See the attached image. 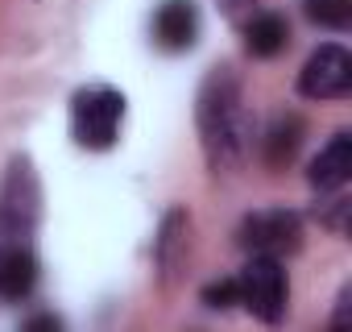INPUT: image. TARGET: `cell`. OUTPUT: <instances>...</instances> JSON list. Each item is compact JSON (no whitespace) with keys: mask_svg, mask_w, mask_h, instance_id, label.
<instances>
[{"mask_svg":"<svg viewBox=\"0 0 352 332\" xmlns=\"http://www.w3.org/2000/svg\"><path fill=\"white\" fill-rule=\"evenodd\" d=\"M195 121H199L204 158L216 175L245 162L249 141H253V125H249V112H245L241 75L232 67H212L204 75L199 100H195Z\"/></svg>","mask_w":352,"mask_h":332,"instance_id":"1","label":"cell"},{"mask_svg":"<svg viewBox=\"0 0 352 332\" xmlns=\"http://www.w3.org/2000/svg\"><path fill=\"white\" fill-rule=\"evenodd\" d=\"M42 216V187L30 158H13L5 187H0V249L5 245H30Z\"/></svg>","mask_w":352,"mask_h":332,"instance_id":"2","label":"cell"},{"mask_svg":"<svg viewBox=\"0 0 352 332\" xmlns=\"http://www.w3.org/2000/svg\"><path fill=\"white\" fill-rule=\"evenodd\" d=\"M124 125V96L116 87H79L71 96V137L83 149H112Z\"/></svg>","mask_w":352,"mask_h":332,"instance_id":"3","label":"cell"},{"mask_svg":"<svg viewBox=\"0 0 352 332\" xmlns=\"http://www.w3.org/2000/svg\"><path fill=\"white\" fill-rule=\"evenodd\" d=\"M236 295H241V307H249L257 320H265V324L282 320L286 315V299H290V282H286L282 258L253 253L245 262V270L236 274Z\"/></svg>","mask_w":352,"mask_h":332,"instance_id":"4","label":"cell"},{"mask_svg":"<svg viewBox=\"0 0 352 332\" xmlns=\"http://www.w3.org/2000/svg\"><path fill=\"white\" fill-rule=\"evenodd\" d=\"M236 245L245 253H265V258L298 253V245H302V220H298V212H286V208L249 212L241 220V229H236Z\"/></svg>","mask_w":352,"mask_h":332,"instance_id":"5","label":"cell"},{"mask_svg":"<svg viewBox=\"0 0 352 332\" xmlns=\"http://www.w3.org/2000/svg\"><path fill=\"white\" fill-rule=\"evenodd\" d=\"M298 92L307 100H344L352 92V54L336 42L319 46L298 71Z\"/></svg>","mask_w":352,"mask_h":332,"instance_id":"6","label":"cell"},{"mask_svg":"<svg viewBox=\"0 0 352 332\" xmlns=\"http://www.w3.org/2000/svg\"><path fill=\"white\" fill-rule=\"evenodd\" d=\"M153 42L166 54H187L199 42V5L195 0H162L153 13Z\"/></svg>","mask_w":352,"mask_h":332,"instance_id":"7","label":"cell"},{"mask_svg":"<svg viewBox=\"0 0 352 332\" xmlns=\"http://www.w3.org/2000/svg\"><path fill=\"white\" fill-rule=\"evenodd\" d=\"M187 249H191V216H187V208H170L157 229V241H153V262H157L166 287H174L179 274L187 270Z\"/></svg>","mask_w":352,"mask_h":332,"instance_id":"8","label":"cell"},{"mask_svg":"<svg viewBox=\"0 0 352 332\" xmlns=\"http://www.w3.org/2000/svg\"><path fill=\"white\" fill-rule=\"evenodd\" d=\"M302 137H307V121H302L298 112H278V116L270 121V129H265V137H261V158H265L270 171H282V166L294 162Z\"/></svg>","mask_w":352,"mask_h":332,"instance_id":"9","label":"cell"},{"mask_svg":"<svg viewBox=\"0 0 352 332\" xmlns=\"http://www.w3.org/2000/svg\"><path fill=\"white\" fill-rule=\"evenodd\" d=\"M38 287V258L34 245H5L0 249V299H30V291Z\"/></svg>","mask_w":352,"mask_h":332,"instance_id":"10","label":"cell"},{"mask_svg":"<svg viewBox=\"0 0 352 332\" xmlns=\"http://www.w3.org/2000/svg\"><path fill=\"white\" fill-rule=\"evenodd\" d=\"M307 179H311V187H319V191H340V187L352 179V137H348V133H336V137L319 149V158L311 162Z\"/></svg>","mask_w":352,"mask_h":332,"instance_id":"11","label":"cell"},{"mask_svg":"<svg viewBox=\"0 0 352 332\" xmlns=\"http://www.w3.org/2000/svg\"><path fill=\"white\" fill-rule=\"evenodd\" d=\"M286 42H290V25H286L282 13H257V17L245 25V46H249V54H257V59L282 54Z\"/></svg>","mask_w":352,"mask_h":332,"instance_id":"12","label":"cell"},{"mask_svg":"<svg viewBox=\"0 0 352 332\" xmlns=\"http://www.w3.org/2000/svg\"><path fill=\"white\" fill-rule=\"evenodd\" d=\"M307 17L315 21V25H323V30H336V34H344L348 25H352V0H307Z\"/></svg>","mask_w":352,"mask_h":332,"instance_id":"13","label":"cell"},{"mask_svg":"<svg viewBox=\"0 0 352 332\" xmlns=\"http://www.w3.org/2000/svg\"><path fill=\"white\" fill-rule=\"evenodd\" d=\"M204 303H208V307H220V311L236 307V303H241V295H236V278L208 282V287H204Z\"/></svg>","mask_w":352,"mask_h":332,"instance_id":"14","label":"cell"},{"mask_svg":"<svg viewBox=\"0 0 352 332\" xmlns=\"http://www.w3.org/2000/svg\"><path fill=\"white\" fill-rule=\"evenodd\" d=\"M348 208H352V204H348L344 196H336V200H327V204L319 208V220H323L331 233H348Z\"/></svg>","mask_w":352,"mask_h":332,"instance_id":"15","label":"cell"},{"mask_svg":"<svg viewBox=\"0 0 352 332\" xmlns=\"http://www.w3.org/2000/svg\"><path fill=\"white\" fill-rule=\"evenodd\" d=\"M348 307H352V287H344V291H340V303H336V315H331V328H336V332L352 324V320H348Z\"/></svg>","mask_w":352,"mask_h":332,"instance_id":"16","label":"cell"},{"mask_svg":"<svg viewBox=\"0 0 352 332\" xmlns=\"http://www.w3.org/2000/svg\"><path fill=\"white\" fill-rule=\"evenodd\" d=\"M224 9H228V17H241L245 9H253V0H224Z\"/></svg>","mask_w":352,"mask_h":332,"instance_id":"17","label":"cell"},{"mask_svg":"<svg viewBox=\"0 0 352 332\" xmlns=\"http://www.w3.org/2000/svg\"><path fill=\"white\" fill-rule=\"evenodd\" d=\"M30 328H63V320H58V315H34Z\"/></svg>","mask_w":352,"mask_h":332,"instance_id":"18","label":"cell"}]
</instances>
